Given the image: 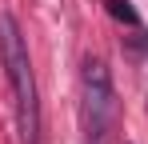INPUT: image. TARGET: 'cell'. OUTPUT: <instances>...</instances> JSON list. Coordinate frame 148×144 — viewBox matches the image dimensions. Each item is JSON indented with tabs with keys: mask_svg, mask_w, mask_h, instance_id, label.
<instances>
[{
	"mask_svg": "<svg viewBox=\"0 0 148 144\" xmlns=\"http://www.w3.org/2000/svg\"><path fill=\"white\" fill-rule=\"evenodd\" d=\"M0 60L16 92V124H20V144L40 140V100H36V80H32V60H28L24 32L12 12H0Z\"/></svg>",
	"mask_w": 148,
	"mask_h": 144,
	"instance_id": "1",
	"label": "cell"
},
{
	"mask_svg": "<svg viewBox=\"0 0 148 144\" xmlns=\"http://www.w3.org/2000/svg\"><path fill=\"white\" fill-rule=\"evenodd\" d=\"M84 144H108L116 124V92L100 60H84Z\"/></svg>",
	"mask_w": 148,
	"mask_h": 144,
	"instance_id": "2",
	"label": "cell"
},
{
	"mask_svg": "<svg viewBox=\"0 0 148 144\" xmlns=\"http://www.w3.org/2000/svg\"><path fill=\"white\" fill-rule=\"evenodd\" d=\"M104 8H108V12H112V16H116L120 24H132V28L140 24V12H136L128 0H104Z\"/></svg>",
	"mask_w": 148,
	"mask_h": 144,
	"instance_id": "3",
	"label": "cell"
}]
</instances>
